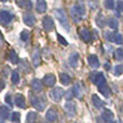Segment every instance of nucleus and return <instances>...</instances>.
<instances>
[{
  "mask_svg": "<svg viewBox=\"0 0 123 123\" xmlns=\"http://www.w3.org/2000/svg\"><path fill=\"white\" fill-rule=\"evenodd\" d=\"M70 13L74 18V22H80L85 15V8L84 4L82 3H77L70 9Z\"/></svg>",
  "mask_w": 123,
  "mask_h": 123,
  "instance_id": "1",
  "label": "nucleus"
},
{
  "mask_svg": "<svg viewBox=\"0 0 123 123\" xmlns=\"http://www.w3.org/2000/svg\"><path fill=\"white\" fill-rule=\"evenodd\" d=\"M54 14H55V16H56V18H57V21L61 23V25L63 26L65 29L69 30L70 27H69V24H68L67 15H66V12H65V11H64L63 9H58V10H55Z\"/></svg>",
  "mask_w": 123,
  "mask_h": 123,
  "instance_id": "2",
  "label": "nucleus"
},
{
  "mask_svg": "<svg viewBox=\"0 0 123 123\" xmlns=\"http://www.w3.org/2000/svg\"><path fill=\"white\" fill-rule=\"evenodd\" d=\"M105 38H106V40L115 42V43H117V44H122L123 43V38H122L121 34H119V32L106 31L105 32Z\"/></svg>",
  "mask_w": 123,
  "mask_h": 123,
  "instance_id": "3",
  "label": "nucleus"
},
{
  "mask_svg": "<svg viewBox=\"0 0 123 123\" xmlns=\"http://www.w3.org/2000/svg\"><path fill=\"white\" fill-rule=\"evenodd\" d=\"M30 103H31V105L35 107L36 109H38V110H43V109L45 108V100L43 99V98L39 97V96H35V95H31L30 94Z\"/></svg>",
  "mask_w": 123,
  "mask_h": 123,
  "instance_id": "4",
  "label": "nucleus"
},
{
  "mask_svg": "<svg viewBox=\"0 0 123 123\" xmlns=\"http://www.w3.org/2000/svg\"><path fill=\"white\" fill-rule=\"evenodd\" d=\"M64 94H65V91H64L62 87H55V89H53L50 92V97H51L54 102H60L62 98H63Z\"/></svg>",
  "mask_w": 123,
  "mask_h": 123,
  "instance_id": "5",
  "label": "nucleus"
},
{
  "mask_svg": "<svg viewBox=\"0 0 123 123\" xmlns=\"http://www.w3.org/2000/svg\"><path fill=\"white\" fill-rule=\"evenodd\" d=\"M13 17H14L13 14H11L10 12H8V11H6V10H2L1 12H0V23H1L2 25H8L9 23H11Z\"/></svg>",
  "mask_w": 123,
  "mask_h": 123,
  "instance_id": "6",
  "label": "nucleus"
},
{
  "mask_svg": "<svg viewBox=\"0 0 123 123\" xmlns=\"http://www.w3.org/2000/svg\"><path fill=\"white\" fill-rule=\"evenodd\" d=\"M91 80L95 83L96 85H103L106 84V79H105L104 74L102 72H96V74H93V76H91Z\"/></svg>",
  "mask_w": 123,
  "mask_h": 123,
  "instance_id": "7",
  "label": "nucleus"
},
{
  "mask_svg": "<svg viewBox=\"0 0 123 123\" xmlns=\"http://www.w3.org/2000/svg\"><path fill=\"white\" fill-rule=\"evenodd\" d=\"M76 108H77L76 104H74V102H71V100H70V102H67L65 104V111H66L68 117H74V116L76 115V112H77Z\"/></svg>",
  "mask_w": 123,
  "mask_h": 123,
  "instance_id": "8",
  "label": "nucleus"
},
{
  "mask_svg": "<svg viewBox=\"0 0 123 123\" xmlns=\"http://www.w3.org/2000/svg\"><path fill=\"white\" fill-rule=\"evenodd\" d=\"M55 82H56V78H55V76L52 74H45L42 79V83H44L47 86H50V87L54 86V85H55Z\"/></svg>",
  "mask_w": 123,
  "mask_h": 123,
  "instance_id": "9",
  "label": "nucleus"
},
{
  "mask_svg": "<svg viewBox=\"0 0 123 123\" xmlns=\"http://www.w3.org/2000/svg\"><path fill=\"white\" fill-rule=\"evenodd\" d=\"M23 22L27 26H34L36 23V17L31 13H25V14H23Z\"/></svg>",
  "mask_w": 123,
  "mask_h": 123,
  "instance_id": "10",
  "label": "nucleus"
},
{
  "mask_svg": "<svg viewBox=\"0 0 123 123\" xmlns=\"http://www.w3.org/2000/svg\"><path fill=\"white\" fill-rule=\"evenodd\" d=\"M43 27L45 31H52L54 29V22L50 16H45L43 18Z\"/></svg>",
  "mask_w": 123,
  "mask_h": 123,
  "instance_id": "11",
  "label": "nucleus"
},
{
  "mask_svg": "<svg viewBox=\"0 0 123 123\" xmlns=\"http://www.w3.org/2000/svg\"><path fill=\"white\" fill-rule=\"evenodd\" d=\"M14 103L17 107L19 108H25L26 104H25V97L22 94H16L14 96Z\"/></svg>",
  "mask_w": 123,
  "mask_h": 123,
  "instance_id": "12",
  "label": "nucleus"
},
{
  "mask_svg": "<svg viewBox=\"0 0 123 123\" xmlns=\"http://www.w3.org/2000/svg\"><path fill=\"white\" fill-rule=\"evenodd\" d=\"M45 117H47V120L49 122H55L56 120H57V113H56L55 109H54V108H50L49 110L47 111Z\"/></svg>",
  "mask_w": 123,
  "mask_h": 123,
  "instance_id": "13",
  "label": "nucleus"
},
{
  "mask_svg": "<svg viewBox=\"0 0 123 123\" xmlns=\"http://www.w3.org/2000/svg\"><path fill=\"white\" fill-rule=\"evenodd\" d=\"M9 117V108L4 106H0V123H6Z\"/></svg>",
  "mask_w": 123,
  "mask_h": 123,
  "instance_id": "14",
  "label": "nucleus"
},
{
  "mask_svg": "<svg viewBox=\"0 0 123 123\" xmlns=\"http://www.w3.org/2000/svg\"><path fill=\"white\" fill-rule=\"evenodd\" d=\"M68 63H69V65L74 68L78 67V65H79V54L78 53H72L71 55L69 56Z\"/></svg>",
  "mask_w": 123,
  "mask_h": 123,
  "instance_id": "15",
  "label": "nucleus"
},
{
  "mask_svg": "<svg viewBox=\"0 0 123 123\" xmlns=\"http://www.w3.org/2000/svg\"><path fill=\"white\" fill-rule=\"evenodd\" d=\"M72 91H74V97H77V98H82V96H83V90H82V87H81V84L80 83H76L74 84V86L72 87Z\"/></svg>",
  "mask_w": 123,
  "mask_h": 123,
  "instance_id": "16",
  "label": "nucleus"
},
{
  "mask_svg": "<svg viewBox=\"0 0 123 123\" xmlns=\"http://www.w3.org/2000/svg\"><path fill=\"white\" fill-rule=\"evenodd\" d=\"M79 35H80V38L82 39L84 42H89V41L91 40V38H92L91 32H90L86 28H82V29L80 30V34Z\"/></svg>",
  "mask_w": 123,
  "mask_h": 123,
  "instance_id": "17",
  "label": "nucleus"
},
{
  "mask_svg": "<svg viewBox=\"0 0 123 123\" xmlns=\"http://www.w3.org/2000/svg\"><path fill=\"white\" fill-rule=\"evenodd\" d=\"M92 103H93V105L95 106V108H97V109H102L103 107H104V105H105V103L103 102V100L100 99L97 95H96V94L92 95Z\"/></svg>",
  "mask_w": 123,
  "mask_h": 123,
  "instance_id": "18",
  "label": "nucleus"
},
{
  "mask_svg": "<svg viewBox=\"0 0 123 123\" xmlns=\"http://www.w3.org/2000/svg\"><path fill=\"white\" fill-rule=\"evenodd\" d=\"M16 3L18 6L26 10H31L32 9V3L30 0H16Z\"/></svg>",
  "mask_w": 123,
  "mask_h": 123,
  "instance_id": "19",
  "label": "nucleus"
},
{
  "mask_svg": "<svg viewBox=\"0 0 123 123\" xmlns=\"http://www.w3.org/2000/svg\"><path fill=\"white\" fill-rule=\"evenodd\" d=\"M31 89L34 92L42 91V81H40L39 79H34L31 81Z\"/></svg>",
  "mask_w": 123,
  "mask_h": 123,
  "instance_id": "20",
  "label": "nucleus"
},
{
  "mask_svg": "<svg viewBox=\"0 0 123 123\" xmlns=\"http://www.w3.org/2000/svg\"><path fill=\"white\" fill-rule=\"evenodd\" d=\"M102 119L104 120L105 122H110L112 121L113 119V113L111 110H109V109H105L104 111H103L102 113Z\"/></svg>",
  "mask_w": 123,
  "mask_h": 123,
  "instance_id": "21",
  "label": "nucleus"
},
{
  "mask_svg": "<svg viewBox=\"0 0 123 123\" xmlns=\"http://www.w3.org/2000/svg\"><path fill=\"white\" fill-rule=\"evenodd\" d=\"M40 62H41V57H40V52H39L38 49H36L32 53V63H34L35 67H38L40 65Z\"/></svg>",
  "mask_w": 123,
  "mask_h": 123,
  "instance_id": "22",
  "label": "nucleus"
},
{
  "mask_svg": "<svg viewBox=\"0 0 123 123\" xmlns=\"http://www.w3.org/2000/svg\"><path fill=\"white\" fill-rule=\"evenodd\" d=\"M87 61H89V64L91 67H93V68L99 67V61H98V57L96 55H90Z\"/></svg>",
  "mask_w": 123,
  "mask_h": 123,
  "instance_id": "23",
  "label": "nucleus"
},
{
  "mask_svg": "<svg viewBox=\"0 0 123 123\" xmlns=\"http://www.w3.org/2000/svg\"><path fill=\"white\" fill-rule=\"evenodd\" d=\"M36 9L39 13H44L47 11V2L44 0H38L37 1Z\"/></svg>",
  "mask_w": 123,
  "mask_h": 123,
  "instance_id": "24",
  "label": "nucleus"
},
{
  "mask_svg": "<svg viewBox=\"0 0 123 123\" xmlns=\"http://www.w3.org/2000/svg\"><path fill=\"white\" fill-rule=\"evenodd\" d=\"M60 80H61L62 84H64V85H68L71 83V78H70L69 74H61Z\"/></svg>",
  "mask_w": 123,
  "mask_h": 123,
  "instance_id": "25",
  "label": "nucleus"
},
{
  "mask_svg": "<svg viewBox=\"0 0 123 123\" xmlns=\"http://www.w3.org/2000/svg\"><path fill=\"white\" fill-rule=\"evenodd\" d=\"M98 90H99L100 93H102L104 96H106V97H109V96H110V89L108 87L107 84L99 85V86H98Z\"/></svg>",
  "mask_w": 123,
  "mask_h": 123,
  "instance_id": "26",
  "label": "nucleus"
},
{
  "mask_svg": "<svg viewBox=\"0 0 123 123\" xmlns=\"http://www.w3.org/2000/svg\"><path fill=\"white\" fill-rule=\"evenodd\" d=\"M96 24H97L98 27L103 28L105 25H106V21H105V17L102 13H98V15L96 16Z\"/></svg>",
  "mask_w": 123,
  "mask_h": 123,
  "instance_id": "27",
  "label": "nucleus"
},
{
  "mask_svg": "<svg viewBox=\"0 0 123 123\" xmlns=\"http://www.w3.org/2000/svg\"><path fill=\"white\" fill-rule=\"evenodd\" d=\"M107 24H108V26L111 28V29H118V27H119L118 19L115 18V17H111V18H109L108 22H107Z\"/></svg>",
  "mask_w": 123,
  "mask_h": 123,
  "instance_id": "28",
  "label": "nucleus"
},
{
  "mask_svg": "<svg viewBox=\"0 0 123 123\" xmlns=\"http://www.w3.org/2000/svg\"><path fill=\"white\" fill-rule=\"evenodd\" d=\"M9 61L12 64H17L18 63V57H17V54L15 53L14 50H11L9 52Z\"/></svg>",
  "mask_w": 123,
  "mask_h": 123,
  "instance_id": "29",
  "label": "nucleus"
},
{
  "mask_svg": "<svg viewBox=\"0 0 123 123\" xmlns=\"http://www.w3.org/2000/svg\"><path fill=\"white\" fill-rule=\"evenodd\" d=\"M37 119V113L34 111H30L27 113V118H26V123H34Z\"/></svg>",
  "mask_w": 123,
  "mask_h": 123,
  "instance_id": "30",
  "label": "nucleus"
},
{
  "mask_svg": "<svg viewBox=\"0 0 123 123\" xmlns=\"http://www.w3.org/2000/svg\"><path fill=\"white\" fill-rule=\"evenodd\" d=\"M104 6H105V8L106 9L112 10V9H115V1H113V0H105Z\"/></svg>",
  "mask_w": 123,
  "mask_h": 123,
  "instance_id": "31",
  "label": "nucleus"
},
{
  "mask_svg": "<svg viewBox=\"0 0 123 123\" xmlns=\"http://www.w3.org/2000/svg\"><path fill=\"white\" fill-rule=\"evenodd\" d=\"M11 121L14 122V123H18L21 121V115L18 112H13L11 115Z\"/></svg>",
  "mask_w": 123,
  "mask_h": 123,
  "instance_id": "32",
  "label": "nucleus"
},
{
  "mask_svg": "<svg viewBox=\"0 0 123 123\" xmlns=\"http://www.w3.org/2000/svg\"><path fill=\"white\" fill-rule=\"evenodd\" d=\"M115 57L118 61H122L123 60V49H117L115 51Z\"/></svg>",
  "mask_w": 123,
  "mask_h": 123,
  "instance_id": "33",
  "label": "nucleus"
},
{
  "mask_svg": "<svg viewBox=\"0 0 123 123\" xmlns=\"http://www.w3.org/2000/svg\"><path fill=\"white\" fill-rule=\"evenodd\" d=\"M21 39L24 41V42L28 41V39H29V31L26 30V29H24L23 31L21 32Z\"/></svg>",
  "mask_w": 123,
  "mask_h": 123,
  "instance_id": "34",
  "label": "nucleus"
},
{
  "mask_svg": "<svg viewBox=\"0 0 123 123\" xmlns=\"http://www.w3.org/2000/svg\"><path fill=\"white\" fill-rule=\"evenodd\" d=\"M11 80L13 83H18L19 82V74L17 71H13L12 76H11Z\"/></svg>",
  "mask_w": 123,
  "mask_h": 123,
  "instance_id": "35",
  "label": "nucleus"
},
{
  "mask_svg": "<svg viewBox=\"0 0 123 123\" xmlns=\"http://www.w3.org/2000/svg\"><path fill=\"white\" fill-rule=\"evenodd\" d=\"M123 74V65H117L115 67V74L116 76H121Z\"/></svg>",
  "mask_w": 123,
  "mask_h": 123,
  "instance_id": "36",
  "label": "nucleus"
},
{
  "mask_svg": "<svg viewBox=\"0 0 123 123\" xmlns=\"http://www.w3.org/2000/svg\"><path fill=\"white\" fill-rule=\"evenodd\" d=\"M74 97V91H72V89L68 90V91L66 92V99H67L68 102H70Z\"/></svg>",
  "mask_w": 123,
  "mask_h": 123,
  "instance_id": "37",
  "label": "nucleus"
},
{
  "mask_svg": "<svg viewBox=\"0 0 123 123\" xmlns=\"http://www.w3.org/2000/svg\"><path fill=\"white\" fill-rule=\"evenodd\" d=\"M57 40L60 41L62 44H64V45H67L68 44V42L65 40V38H64V37H62L61 35H57Z\"/></svg>",
  "mask_w": 123,
  "mask_h": 123,
  "instance_id": "38",
  "label": "nucleus"
},
{
  "mask_svg": "<svg viewBox=\"0 0 123 123\" xmlns=\"http://www.w3.org/2000/svg\"><path fill=\"white\" fill-rule=\"evenodd\" d=\"M118 10L123 12V1H121V0L118 1Z\"/></svg>",
  "mask_w": 123,
  "mask_h": 123,
  "instance_id": "39",
  "label": "nucleus"
},
{
  "mask_svg": "<svg viewBox=\"0 0 123 123\" xmlns=\"http://www.w3.org/2000/svg\"><path fill=\"white\" fill-rule=\"evenodd\" d=\"M6 102L8 103L10 106H12V98H11V95H6Z\"/></svg>",
  "mask_w": 123,
  "mask_h": 123,
  "instance_id": "40",
  "label": "nucleus"
},
{
  "mask_svg": "<svg viewBox=\"0 0 123 123\" xmlns=\"http://www.w3.org/2000/svg\"><path fill=\"white\" fill-rule=\"evenodd\" d=\"M3 44V37H2V35L0 34V45Z\"/></svg>",
  "mask_w": 123,
  "mask_h": 123,
  "instance_id": "41",
  "label": "nucleus"
},
{
  "mask_svg": "<svg viewBox=\"0 0 123 123\" xmlns=\"http://www.w3.org/2000/svg\"><path fill=\"white\" fill-rule=\"evenodd\" d=\"M105 68H106V69H110V63H106V64H105Z\"/></svg>",
  "mask_w": 123,
  "mask_h": 123,
  "instance_id": "42",
  "label": "nucleus"
},
{
  "mask_svg": "<svg viewBox=\"0 0 123 123\" xmlns=\"http://www.w3.org/2000/svg\"><path fill=\"white\" fill-rule=\"evenodd\" d=\"M3 86H4V82H3V81L0 80V90L3 89Z\"/></svg>",
  "mask_w": 123,
  "mask_h": 123,
  "instance_id": "43",
  "label": "nucleus"
},
{
  "mask_svg": "<svg viewBox=\"0 0 123 123\" xmlns=\"http://www.w3.org/2000/svg\"><path fill=\"white\" fill-rule=\"evenodd\" d=\"M0 1H3V2H6V1H8V0H0Z\"/></svg>",
  "mask_w": 123,
  "mask_h": 123,
  "instance_id": "44",
  "label": "nucleus"
},
{
  "mask_svg": "<svg viewBox=\"0 0 123 123\" xmlns=\"http://www.w3.org/2000/svg\"><path fill=\"white\" fill-rule=\"evenodd\" d=\"M111 123H117V122H115V121H112V122H111Z\"/></svg>",
  "mask_w": 123,
  "mask_h": 123,
  "instance_id": "45",
  "label": "nucleus"
}]
</instances>
